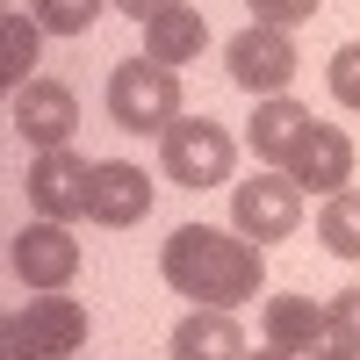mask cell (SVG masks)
Here are the masks:
<instances>
[{
	"label": "cell",
	"mask_w": 360,
	"mask_h": 360,
	"mask_svg": "<svg viewBox=\"0 0 360 360\" xmlns=\"http://www.w3.org/2000/svg\"><path fill=\"white\" fill-rule=\"evenodd\" d=\"M8 259H15V274H22L29 295H58V288H72V274H79V238H72V224L37 217V224L15 231Z\"/></svg>",
	"instance_id": "8"
},
{
	"label": "cell",
	"mask_w": 360,
	"mask_h": 360,
	"mask_svg": "<svg viewBox=\"0 0 360 360\" xmlns=\"http://www.w3.org/2000/svg\"><path fill=\"white\" fill-rule=\"evenodd\" d=\"M108 8H123L130 22H152V15H166V8H188V0H108Z\"/></svg>",
	"instance_id": "22"
},
{
	"label": "cell",
	"mask_w": 360,
	"mask_h": 360,
	"mask_svg": "<svg viewBox=\"0 0 360 360\" xmlns=\"http://www.w3.org/2000/svg\"><path fill=\"white\" fill-rule=\"evenodd\" d=\"M317 130V115L303 108V101H288V94H274V101H259V115L245 123V152L259 159V166H281L288 173V159L303 152V137Z\"/></svg>",
	"instance_id": "11"
},
{
	"label": "cell",
	"mask_w": 360,
	"mask_h": 360,
	"mask_svg": "<svg viewBox=\"0 0 360 360\" xmlns=\"http://www.w3.org/2000/svg\"><path fill=\"white\" fill-rule=\"evenodd\" d=\"M324 317H332V339L360 353V288H339L332 303H324Z\"/></svg>",
	"instance_id": "20"
},
{
	"label": "cell",
	"mask_w": 360,
	"mask_h": 360,
	"mask_svg": "<svg viewBox=\"0 0 360 360\" xmlns=\"http://www.w3.org/2000/svg\"><path fill=\"white\" fill-rule=\"evenodd\" d=\"M108 0H29V15H37L44 37H86V29L101 22Z\"/></svg>",
	"instance_id": "18"
},
{
	"label": "cell",
	"mask_w": 360,
	"mask_h": 360,
	"mask_svg": "<svg viewBox=\"0 0 360 360\" xmlns=\"http://www.w3.org/2000/svg\"><path fill=\"white\" fill-rule=\"evenodd\" d=\"M108 115L115 130L130 137H166L180 123V65H159V58H123L108 72Z\"/></svg>",
	"instance_id": "2"
},
{
	"label": "cell",
	"mask_w": 360,
	"mask_h": 360,
	"mask_svg": "<svg viewBox=\"0 0 360 360\" xmlns=\"http://www.w3.org/2000/svg\"><path fill=\"white\" fill-rule=\"evenodd\" d=\"M224 72L245 86L252 101H274V94H288V79L303 72V58H295V37H288V29L252 22V29H238V37L224 44Z\"/></svg>",
	"instance_id": "5"
},
{
	"label": "cell",
	"mask_w": 360,
	"mask_h": 360,
	"mask_svg": "<svg viewBox=\"0 0 360 360\" xmlns=\"http://www.w3.org/2000/svg\"><path fill=\"white\" fill-rule=\"evenodd\" d=\"M259 332L281 353H317L324 339H332V317L317 310V295H266L259 303Z\"/></svg>",
	"instance_id": "13"
},
{
	"label": "cell",
	"mask_w": 360,
	"mask_h": 360,
	"mask_svg": "<svg viewBox=\"0 0 360 360\" xmlns=\"http://www.w3.org/2000/svg\"><path fill=\"white\" fill-rule=\"evenodd\" d=\"M303 360H360V353H353V346H339V339H324V346H317V353H303Z\"/></svg>",
	"instance_id": "23"
},
{
	"label": "cell",
	"mask_w": 360,
	"mask_h": 360,
	"mask_svg": "<svg viewBox=\"0 0 360 360\" xmlns=\"http://www.w3.org/2000/svg\"><path fill=\"white\" fill-rule=\"evenodd\" d=\"M86 346V303L79 295H29V303L0 324V360H65Z\"/></svg>",
	"instance_id": "3"
},
{
	"label": "cell",
	"mask_w": 360,
	"mask_h": 360,
	"mask_svg": "<svg viewBox=\"0 0 360 360\" xmlns=\"http://www.w3.org/2000/svg\"><path fill=\"white\" fill-rule=\"evenodd\" d=\"M317 238H324V252L360 259V188H339L332 202L317 209Z\"/></svg>",
	"instance_id": "17"
},
{
	"label": "cell",
	"mask_w": 360,
	"mask_h": 360,
	"mask_svg": "<svg viewBox=\"0 0 360 360\" xmlns=\"http://www.w3.org/2000/svg\"><path fill=\"white\" fill-rule=\"evenodd\" d=\"M245 360H303V353H281V346H266V353H245Z\"/></svg>",
	"instance_id": "24"
},
{
	"label": "cell",
	"mask_w": 360,
	"mask_h": 360,
	"mask_svg": "<svg viewBox=\"0 0 360 360\" xmlns=\"http://www.w3.org/2000/svg\"><path fill=\"white\" fill-rule=\"evenodd\" d=\"M238 166V137L209 115H180V123L159 137V173L173 188H224Z\"/></svg>",
	"instance_id": "4"
},
{
	"label": "cell",
	"mask_w": 360,
	"mask_h": 360,
	"mask_svg": "<svg viewBox=\"0 0 360 360\" xmlns=\"http://www.w3.org/2000/svg\"><path fill=\"white\" fill-rule=\"evenodd\" d=\"M8 123H15V137L29 144V152H65L72 144V130H79V94L65 79H29V86H15L8 94Z\"/></svg>",
	"instance_id": "6"
},
{
	"label": "cell",
	"mask_w": 360,
	"mask_h": 360,
	"mask_svg": "<svg viewBox=\"0 0 360 360\" xmlns=\"http://www.w3.org/2000/svg\"><path fill=\"white\" fill-rule=\"evenodd\" d=\"M310 15H317V0H252V22H266V29H295Z\"/></svg>",
	"instance_id": "21"
},
{
	"label": "cell",
	"mask_w": 360,
	"mask_h": 360,
	"mask_svg": "<svg viewBox=\"0 0 360 360\" xmlns=\"http://www.w3.org/2000/svg\"><path fill=\"white\" fill-rule=\"evenodd\" d=\"M173 360H245V332H238V317L231 310H188L173 324V339H166Z\"/></svg>",
	"instance_id": "14"
},
{
	"label": "cell",
	"mask_w": 360,
	"mask_h": 360,
	"mask_svg": "<svg viewBox=\"0 0 360 360\" xmlns=\"http://www.w3.org/2000/svg\"><path fill=\"white\" fill-rule=\"evenodd\" d=\"M288 180H295L303 195H324V202H332L346 180H353V137H346L339 123H317V130L303 137V152L288 159Z\"/></svg>",
	"instance_id": "12"
},
{
	"label": "cell",
	"mask_w": 360,
	"mask_h": 360,
	"mask_svg": "<svg viewBox=\"0 0 360 360\" xmlns=\"http://www.w3.org/2000/svg\"><path fill=\"white\" fill-rule=\"evenodd\" d=\"M231 224L252 238V245H281V238H295V224H303V188H295L288 173H252L231 188Z\"/></svg>",
	"instance_id": "7"
},
{
	"label": "cell",
	"mask_w": 360,
	"mask_h": 360,
	"mask_svg": "<svg viewBox=\"0 0 360 360\" xmlns=\"http://www.w3.org/2000/svg\"><path fill=\"white\" fill-rule=\"evenodd\" d=\"M266 245H252L245 231H217V224H180L166 245H159V274L173 295H188L195 310H238V303H259L266 288Z\"/></svg>",
	"instance_id": "1"
},
{
	"label": "cell",
	"mask_w": 360,
	"mask_h": 360,
	"mask_svg": "<svg viewBox=\"0 0 360 360\" xmlns=\"http://www.w3.org/2000/svg\"><path fill=\"white\" fill-rule=\"evenodd\" d=\"M324 79H332V101L360 115V44H346V51H332V65H324Z\"/></svg>",
	"instance_id": "19"
},
{
	"label": "cell",
	"mask_w": 360,
	"mask_h": 360,
	"mask_svg": "<svg viewBox=\"0 0 360 360\" xmlns=\"http://www.w3.org/2000/svg\"><path fill=\"white\" fill-rule=\"evenodd\" d=\"M209 51V22L202 8H166L144 22V58H159V65H195Z\"/></svg>",
	"instance_id": "15"
},
{
	"label": "cell",
	"mask_w": 360,
	"mask_h": 360,
	"mask_svg": "<svg viewBox=\"0 0 360 360\" xmlns=\"http://www.w3.org/2000/svg\"><path fill=\"white\" fill-rule=\"evenodd\" d=\"M86 217L108 224V231H130L152 217V180H144V166L130 159H94V202H86Z\"/></svg>",
	"instance_id": "10"
},
{
	"label": "cell",
	"mask_w": 360,
	"mask_h": 360,
	"mask_svg": "<svg viewBox=\"0 0 360 360\" xmlns=\"http://www.w3.org/2000/svg\"><path fill=\"white\" fill-rule=\"evenodd\" d=\"M37 51H44V29H37V15L8 8V15H0V79H8V94L37 79V72H29V65H37Z\"/></svg>",
	"instance_id": "16"
},
{
	"label": "cell",
	"mask_w": 360,
	"mask_h": 360,
	"mask_svg": "<svg viewBox=\"0 0 360 360\" xmlns=\"http://www.w3.org/2000/svg\"><path fill=\"white\" fill-rule=\"evenodd\" d=\"M86 202H94V159H79L72 144L65 152H37L29 159V209L51 224H79Z\"/></svg>",
	"instance_id": "9"
}]
</instances>
